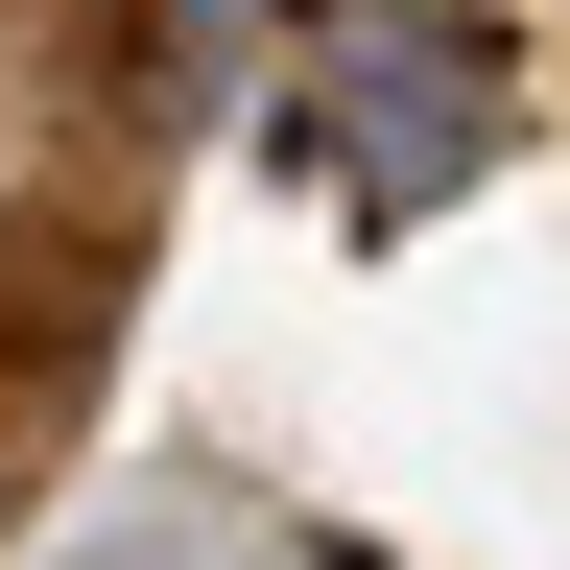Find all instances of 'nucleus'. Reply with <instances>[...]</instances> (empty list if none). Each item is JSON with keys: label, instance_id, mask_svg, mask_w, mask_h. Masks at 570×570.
I'll return each instance as SVG.
<instances>
[{"label": "nucleus", "instance_id": "nucleus-1", "mask_svg": "<svg viewBox=\"0 0 570 570\" xmlns=\"http://www.w3.org/2000/svg\"><path fill=\"white\" fill-rule=\"evenodd\" d=\"M285 142H333L356 214H428L499 142V48L475 24H333V96H285Z\"/></svg>", "mask_w": 570, "mask_h": 570}, {"label": "nucleus", "instance_id": "nucleus-2", "mask_svg": "<svg viewBox=\"0 0 570 570\" xmlns=\"http://www.w3.org/2000/svg\"><path fill=\"white\" fill-rule=\"evenodd\" d=\"M71 96H96V0H0V214L71 190Z\"/></svg>", "mask_w": 570, "mask_h": 570}]
</instances>
